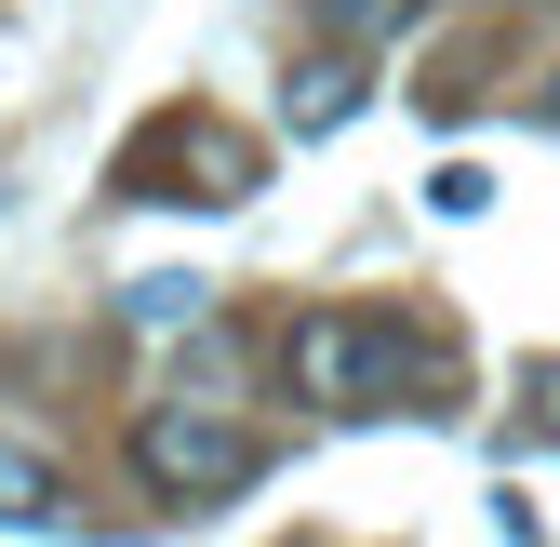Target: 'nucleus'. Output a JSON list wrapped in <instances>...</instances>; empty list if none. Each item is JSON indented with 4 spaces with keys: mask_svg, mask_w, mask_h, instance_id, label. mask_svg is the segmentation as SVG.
<instances>
[{
    "mask_svg": "<svg viewBox=\"0 0 560 547\" xmlns=\"http://www.w3.org/2000/svg\"><path fill=\"white\" fill-rule=\"evenodd\" d=\"M280 374H294L320 415H454V348L428 321H400V307H320V321H294L280 334Z\"/></svg>",
    "mask_w": 560,
    "mask_h": 547,
    "instance_id": "1",
    "label": "nucleus"
},
{
    "mask_svg": "<svg viewBox=\"0 0 560 547\" xmlns=\"http://www.w3.org/2000/svg\"><path fill=\"white\" fill-rule=\"evenodd\" d=\"M254 467H267V441L228 415V400H148V428H133V481H148V494H174V508H214V494H241L254 481Z\"/></svg>",
    "mask_w": 560,
    "mask_h": 547,
    "instance_id": "2",
    "label": "nucleus"
},
{
    "mask_svg": "<svg viewBox=\"0 0 560 547\" xmlns=\"http://www.w3.org/2000/svg\"><path fill=\"white\" fill-rule=\"evenodd\" d=\"M120 187H133V200H254V133L161 107V120L120 148Z\"/></svg>",
    "mask_w": 560,
    "mask_h": 547,
    "instance_id": "3",
    "label": "nucleus"
},
{
    "mask_svg": "<svg viewBox=\"0 0 560 547\" xmlns=\"http://www.w3.org/2000/svg\"><path fill=\"white\" fill-rule=\"evenodd\" d=\"M81 521V494H67V467L27 454V441H0V534H67Z\"/></svg>",
    "mask_w": 560,
    "mask_h": 547,
    "instance_id": "4",
    "label": "nucleus"
},
{
    "mask_svg": "<svg viewBox=\"0 0 560 547\" xmlns=\"http://www.w3.org/2000/svg\"><path fill=\"white\" fill-rule=\"evenodd\" d=\"M200 307H214V281H133V334H174Z\"/></svg>",
    "mask_w": 560,
    "mask_h": 547,
    "instance_id": "5",
    "label": "nucleus"
},
{
    "mask_svg": "<svg viewBox=\"0 0 560 547\" xmlns=\"http://www.w3.org/2000/svg\"><path fill=\"white\" fill-rule=\"evenodd\" d=\"M413 14V0H320V40H347V54H361V40H387Z\"/></svg>",
    "mask_w": 560,
    "mask_h": 547,
    "instance_id": "6",
    "label": "nucleus"
},
{
    "mask_svg": "<svg viewBox=\"0 0 560 547\" xmlns=\"http://www.w3.org/2000/svg\"><path fill=\"white\" fill-rule=\"evenodd\" d=\"M521 387H534V428H547V441H560V361H534V374H521Z\"/></svg>",
    "mask_w": 560,
    "mask_h": 547,
    "instance_id": "7",
    "label": "nucleus"
}]
</instances>
